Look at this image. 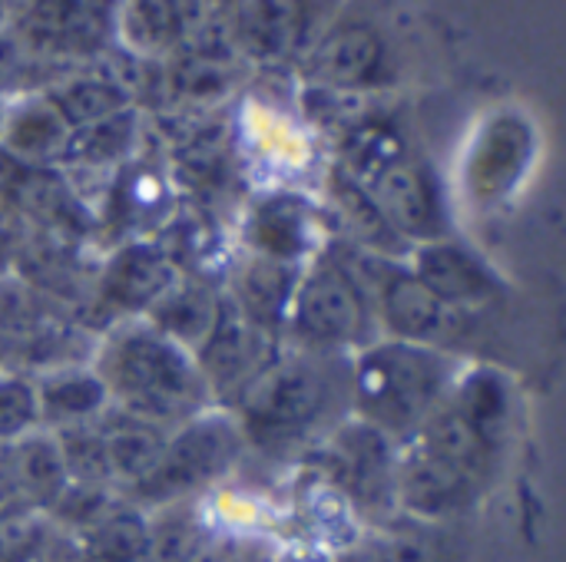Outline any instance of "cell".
Masks as SVG:
<instances>
[{
	"instance_id": "1",
	"label": "cell",
	"mask_w": 566,
	"mask_h": 562,
	"mask_svg": "<svg viewBox=\"0 0 566 562\" xmlns=\"http://www.w3.org/2000/svg\"><path fill=\"white\" fill-rule=\"evenodd\" d=\"M348 361L352 358L312 354L282 344L229 407L245 444L269 454L315 447L352 414Z\"/></svg>"
},
{
	"instance_id": "2",
	"label": "cell",
	"mask_w": 566,
	"mask_h": 562,
	"mask_svg": "<svg viewBox=\"0 0 566 562\" xmlns=\"http://www.w3.org/2000/svg\"><path fill=\"white\" fill-rule=\"evenodd\" d=\"M90 368L103 381L113 407L166 431L212 407L192 351L166 338L146 318L109 325L96 338Z\"/></svg>"
},
{
	"instance_id": "3",
	"label": "cell",
	"mask_w": 566,
	"mask_h": 562,
	"mask_svg": "<svg viewBox=\"0 0 566 562\" xmlns=\"http://www.w3.org/2000/svg\"><path fill=\"white\" fill-rule=\"evenodd\" d=\"M458 378L461 361L451 351L378 338L348 361L352 417L405 444L448 401Z\"/></svg>"
},
{
	"instance_id": "4",
	"label": "cell",
	"mask_w": 566,
	"mask_h": 562,
	"mask_svg": "<svg viewBox=\"0 0 566 562\" xmlns=\"http://www.w3.org/2000/svg\"><path fill=\"white\" fill-rule=\"evenodd\" d=\"M378 338L381 331L368 291L338 252L322 245L318 255H312L298 272L282 344L312 354L352 358Z\"/></svg>"
},
{
	"instance_id": "5",
	"label": "cell",
	"mask_w": 566,
	"mask_h": 562,
	"mask_svg": "<svg viewBox=\"0 0 566 562\" xmlns=\"http://www.w3.org/2000/svg\"><path fill=\"white\" fill-rule=\"evenodd\" d=\"M245 450L249 444L239 421L222 407H209L169 431L153 470L123 497L139 510L202 500L206 490L222 484L239 467Z\"/></svg>"
},
{
	"instance_id": "6",
	"label": "cell",
	"mask_w": 566,
	"mask_h": 562,
	"mask_svg": "<svg viewBox=\"0 0 566 562\" xmlns=\"http://www.w3.org/2000/svg\"><path fill=\"white\" fill-rule=\"evenodd\" d=\"M345 172L361 182V189L381 209L388 225L411 248L451 235V219L438 179L421 162L408 159L395 136L381 129L365 132L352 149Z\"/></svg>"
},
{
	"instance_id": "7",
	"label": "cell",
	"mask_w": 566,
	"mask_h": 562,
	"mask_svg": "<svg viewBox=\"0 0 566 562\" xmlns=\"http://www.w3.org/2000/svg\"><path fill=\"white\" fill-rule=\"evenodd\" d=\"M395 457L398 441L348 414L312 447V474L335 487L355 513H385L395 510Z\"/></svg>"
},
{
	"instance_id": "8",
	"label": "cell",
	"mask_w": 566,
	"mask_h": 562,
	"mask_svg": "<svg viewBox=\"0 0 566 562\" xmlns=\"http://www.w3.org/2000/svg\"><path fill=\"white\" fill-rule=\"evenodd\" d=\"M282 344L259 335L239 311L235 305L222 295L216 321L209 328V335L199 341V348L192 351L196 368L209 388L212 407L229 411L239 394L249 388V381L275 358Z\"/></svg>"
},
{
	"instance_id": "9",
	"label": "cell",
	"mask_w": 566,
	"mask_h": 562,
	"mask_svg": "<svg viewBox=\"0 0 566 562\" xmlns=\"http://www.w3.org/2000/svg\"><path fill=\"white\" fill-rule=\"evenodd\" d=\"M182 275L186 272L169 245L133 238L116 245L99 265L93 278V298L113 315V325L126 318H143Z\"/></svg>"
},
{
	"instance_id": "10",
	"label": "cell",
	"mask_w": 566,
	"mask_h": 562,
	"mask_svg": "<svg viewBox=\"0 0 566 562\" xmlns=\"http://www.w3.org/2000/svg\"><path fill=\"white\" fill-rule=\"evenodd\" d=\"M484 487L488 484L431 457L418 444L411 441L398 444L391 497H395V510H401L405 517L418 523L454 520L481 500Z\"/></svg>"
},
{
	"instance_id": "11",
	"label": "cell",
	"mask_w": 566,
	"mask_h": 562,
	"mask_svg": "<svg viewBox=\"0 0 566 562\" xmlns=\"http://www.w3.org/2000/svg\"><path fill=\"white\" fill-rule=\"evenodd\" d=\"M405 265L441 305L468 318L504 295V282L488 258L454 235L415 245Z\"/></svg>"
},
{
	"instance_id": "12",
	"label": "cell",
	"mask_w": 566,
	"mask_h": 562,
	"mask_svg": "<svg viewBox=\"0 0 566 562\" xmlns=\"http://www.w3.org/2000/svg\"><path fill=\"white\" fill-rule=\"evenodd\" d=\"M302 265L275 262L255 252H245L232 268L222 285V295L235 305V311L265 338L282 344L285 335V318L289 305L295 295Z\"/></svg>"
},
{
	"instance_id": "13",
	"label": "cell",
	"mask_w": 566,
	"mask_h": 562,
	"mask_svg": "<svg viewBox=\"0 0 566 562\" xmlns=\"http://www.w3.org/2000/svg\"><path fill=\"white\" fill-rule=\"evenodd\" d=\"M411 444H418L421 450H428L431 457L464 470L468 477L488 484V474L494 467V450L497 441L488 437L448 394V401L441 407L431 411V417L415 431V437H408Z\"/></svg>"
},
{
	"instance_id": "14",
	"label": "cell",
	"mask_w": 566,
	"mask_h": 562,
	"mask_svg": "<svg viewBox=\"0 0 566 562\" xmlns=\"http://www.w3.org/2000/svg\"><path fill=\"white\" fill-rule=\"evenodd\" d=\"M315 232H318L315 212L305 202L292 195H272L249 219L245 252L289 265H305L312 255H318Z\"/></svg>"
},
{
	"instance_id": "15",
	"label": "cell",
	"mask_w": 566,
	"mask_h": 562,
	"mask_svg": "<svg viewBox=\"0 0 566 562\" xmlns=\"http://www.w3.org/2000/svg\"><path fill=\"white\" fill-rule=\"evenodd\" d=\"M328 199H332V212L342 232L335 235L338 242H348L361 252H371L391 262H408L411 245L388 225V219L381 215V209L371 202V195L361 189L355 176L338 169L328 182Z\"/></svg>"
},
{
	"instance_id": "16",
	"label": "cell",
	"mask_w": 566,
	"mask_h": 562,
	"mask_svg": "<svg viewBox=\"0 0 566 562\" xmlns=\"http://www.w3.org/2000/svg\"><path fill=\"white\" fill-rule=\"evenodd\" d=\"M36 388V407H40V427L60 431L73 424H90L109 407V394L96 371L86 364H63L33 374Z\"/></svg>"
},
{
	"instance_id": "17",
	"label": "cell",
	"mask_w": 566,
	"mask_h": 562,
	"mask_svg": "<svg viewBox=\"0 0 566 562\" xmlns=\"http://www.w3.org/2000/svg\"><path fill=\"white\" fill-rule=\"evenodd\" d=\"M385 46L368 26L328 33L308 56V76L325 89H361L381 73Z\"/></svg>"
},
{
	"instance_id": "18",
	"label": "cell",
	"mask_w": 566,
	"mask_h": 562,
	"mask_svg": "<svg viewBox=\"0 0 566 562\" xmlns=\"http://www.w3.org/2000/svg\"><path fill=\"white\" fill-rule=\"evenodd\" d=\"M96 427L103 434L109 474H113V484L119 494L136 487L153 470V464L159 460L166 437H169L166 427H156L143 417H133L113 404L96 417Z\"/></svg>"
},
{
	"instance_id": "19",
	"label": "cell",
	"mask_w": 566,
	"mask_h": 562,
	"mask_svg": "<svg viewBox=\"0 0 566 562\" xmlns=\"http://www.w3.org/2000/svg\"><path fill=\"white\" fill-rule=\"evenodd\" d=\"M10 457V480H13V497L27 513L46 517L50 507L63 497L66 490V470L56 450V441L50 431H33L13 444H7Z\"/></svg>"
},
{
	"instance_id": "20",
	"label": "cell",
	"mask_w": 566,
	"mask_h": 562,
	"mask_svg": "<svg viewBox=\"0 0 566 562\" xmlns=\"http://www.w3.org/2000/svg\"><path fill=\"white\" fill-rule=\"evenodd\" d=\"M219 301H222V288L209 285L199 275H182L143 318L153 328H159L166 338L182 344L186 351H196L216 321Z\"/></svg>"
},
{
	"instance_id": "21",
	"label": "cell",
	"mask_w": 566,
	"mask_h": 562,
	"mask_svg": "<svg viewBox=\"0 0 566 562\" xmlns=\"http://www.w3.org/2000/svg\"><path fill=\"white\" fill-rule=\"evenodd\" d=\"M70 139V126L60 119V113L43 99H30L10 113H3L0 146L10 159L27 166H46L50 159H60Z\"/></svg>"
},
{
	"instance_id": "22",
	"label": "cell",
	"mask_w": 566,
	"mask_h": 562,
	"mask_svg": "<svg viewBox=\"0 0 566 562\" xmlns=\"http://www.w3.org/2000/svg\"><path fill=\"white\" fill-rule=\"evenodd\" d=\"M305 20V0H239L235 30L249 53L275 60L298 40Z\"/></svg>"
},
{
	"instance_id": "23",
	"label": "cell",
	"mask_w": 566,
	"mask_h": 562,
	"mask_svg": "<svg viewBox=\"0 0 566 562\" xmlns=\"http://www.w3.org/2000/svg\"><path fill=\"white\" fill-rule=\"evenodd\" d=\"M212 537L199 500L146 510V556L143 562H192Z\"/></svg>"
},
{
	"instance_id": "24",
	"label": "cell",
	"mask_w": 566,
	"mask_h": 562,
	"mask_svg": "<svg viewBox=\"0 0 566 562\" xmlns=\"http://www.w3.org/2000/svg\"><path fill=\"white\" fill-rule=\"evenodd\" d=\"M96 562H143L146 556V510L123 494L80 533H73Z\"/></svg>"
},
{
	"instance_id": "25",
	"label": "cell",
	"mask_w": 566,
	"mask_h": 562,
	"mask_svg": "<svg viewBox=\"0 0 566 562\" xmlns=\"http://www.w3.org/2000/svg\"><path fill=\"white\" fill-rule=\"evenodd\" d=\"M46 103L60 113V119L73 129H83L90 123H99L106 116H116L129 109V93L123 83L109 76H70L46 89Z\"/></svg>"
},
{
	"instance_id": "26",
	"label": "cell",
	"mask_w": 566,
	"mask_h": 562,
	"mask_svg": "<svg viewBox=\"0 0 566 562\" xmlns=\"http://www.w3.org/2000/svg\"><path fill=\"white\" fill-rule=\"evenodd\" d=\"M66 470L70 484L80 487H106L116 490L113 474H109V460H106V447H103V434L96 427V421L90 424H73V427H60L50 431Z\"/></svg>"
},
{
	"instance_id": "27",
	"label": "cell",
	"mask_w": 566,
	"mask_h": 562,
	"mask_svg": "<svg viewBox=\"0 0 566 562\" xmlns=\"http://www.w3.org/2000/svg\"><path fill=\"white\" fill-rule=\"evenodd\" d=\"M133 113L123 109L116 116H106L99 123H90L83 129H73L63 149V162H80V166H106L126 156L133 146Z\"/></svg>"
},
{
	"instance_id": "28",
	"label": "cell",
	"mask_w": 566,
	"mask_h": 562,
	"mask_svg": "<svg viewBox=\"0 0 566 562\" xmlns=\"http://www.w3.org/2000/svg\"><path fill=\"white\" fill-rule=\"evenodd\" d=\"M33 431H40L33 378L13 368H0V444H13Z\"/></svg>"
},
{
	"instance_id": "29",
	"label": "cell",
	"mask_w": 566,
	"mask_h": 562,
	"mask_svg": "<svg viewBox=\"0 0 566 562\" xmlns=\"http://www.w3.org/2000/svg\"><path fill=\"white\" fill-rule=\"evenodd\" d=\"M375 540L381 547L385 562H431L428 543L408 530H385V533H375Z\"/></svg>"
},
{
	"instance_id": "30",
	"label": "cell",
	"mask_w": 566,
	"mask_h": 562,
	"mask_svg": "<svg viewBox=\"0 0 566 562\" xmlns=\"http://www.w3.org/2000/svg\"><path fill=\"white\" fill-rule=\"evenodd\" d=\"M335 562H385L375 537H358L348 550L335 553Z\"/></svg>"
},
{
	"instance_id": "31",
	"label": "cell",
	"mask_w": 566,
	"mask_h": 562,
	"mask_svg": "<svg viewBox=\"0 0 566 562\" xmlns=\"http://www.w3.org/2000/svg\"><path fill=\"white\" fill-rule=\"evenodd\" d=\"M17 63H20V53H17V43L13 40H3L0 36V89L13 79L17 73Z\"/></svg>"
},
{
	"instance_id": "32",
	"label": "cell",
	"mask_w": 566,
	"mask_h": 562,
	"mask_svg": "<svg viewBox=\"0 0 566 562\" xmlns=\"http://www.w3.org/2000/svg\"><path fill=\"white\" fill-rule=\"evenodd\" d=\"M0 129H3V109H0Z\"/></svg>"
},
{
	"instance_id": "33",
	"label": "cell",
	"mask_w": 566,
	"mask_h": 562,
	"mask_svg": "<svg viewBox=\"0 0 566 562\" xmlns=\"http://www.w3.org/2000/svg\"><path fill=\"white\" fill-rule=\"evenodd\" d=\"M3 3H7V0H0V17H3Z\"/></svg>"
}]
</instances>
